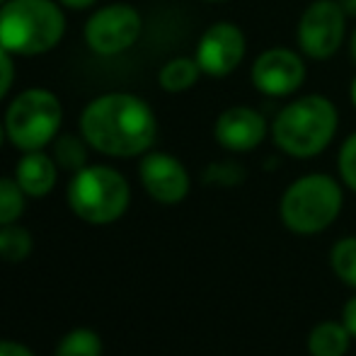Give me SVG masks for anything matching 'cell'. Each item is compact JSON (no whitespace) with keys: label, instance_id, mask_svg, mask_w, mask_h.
<instances>
[{"label":"cell","instance_id":"obj_1","mask_svg":"<svg viewBox=\"0 0 356 356\" xmlns=\"http://www.w3.org/2000/svg\"><path fill=\"white\" fill-rule=\"evenodd\" d=\"M80 136L97 153L112 158L145 155L158 136L150 104L131 92H104L80 112Z\"/></svg>","mask_w":356,"mask_h":356},{"label":"cell","instance_id":"obj_2","mask_svg":"<svg viewBox=\"0 0 356 356\" xmlns=\"http://www.w3.org/2000/svg\"><path fill=\"white\" fill-rule=\"evenodd\" d=\"M339 129V112L325 95H303L286 102L272 119L274 145L296 160H310L327 150Z\"/></svg>","mask_w":356,"mask_h":356},{"label":"cell","instance_id":"obj_3","mask_svg":"<svg viewBox=\"0 0 356 356\" xmlns=\"http://www.w3.org/2000/svg\"><path fill=\"white\" fill-rule=\"evenodd\" d=\"M66 34V15L54 0H8L0 8V47L13 56H42Z\"/></svg>","mask_w":356,"mask_h":356},{"label":"cell","instance_id":"obj_4","mask_svg":"<svg viewBox=\"0 0 356 356\" xmlns=\"http://www.w3.org/2000/svg\"><path fill=\"white\" fill-rule=\"evenodd\" d=\"M344 207L342 184L325 172L293 179L282 194L279 216L296 235H318L339 218Z\"/></svg>","mask_w":356,"mask_h":356},{"label":"cell","instance_id":"obj_5","mask_svg":"<svg viewBox=\"0 0 356 356\" xmlns=\"http://www.w3.org/2000/svg\"><path fill=\"white\" fill-rule=\"evenodd\" d=\"M68 207L78 218L95 225L122 218L131 202V189L119 170L107 165H85L68 182Z\"/></svg>","mask_w":356,"mask_h":356},{"label":"cell","instance_id":"obj_6","mask_svg":"<svg viewBox=\"0 0 356 356\" xmlns=\"http://www.w3.org/2000/svg\"><path fill=\"white\" fill-rule=\"evenodd\" d=\"M61 99L47 88L22 90L5 109V134L8 141L22 153L42 150L61 131Z\"/></svg>","mask_w":356,"mask_h":356},{"label":"cell","instance_id":"obj_7","mask_svg":"<svg viewBox=\"0 0 356 356\" xmlns=\"http://www.w3.org/2000/svg\"><path fill=\"white\" fill-rule=\"evenodd\" d=\"M347 13L339 0H313L296 24L298 51L310 61H327L347 42Z\"/></svg>","mask_w":356,"mask_h":356},{"label":"cell","instance_id":"obj_8","mask_svg":"<svg viewBox=\"0 0 356 356\" xmlns=\"http://www.w3.org/2000/svg\"><path fill=\"white\" fill-rule=\"evenodd\" d=\"M143 17L134 5L112 3L95 10L83 27L85 44L97 56H119L138 42Z\"/></svg>","mask_w":356,"mask_h":356},{"label":"cell","instance_id":"obj_9","mask_svg":"<svg viewBox=\"0 0 356 356\" xmlns=\"http://www.w3.org/2000/svg\"><path fill=\"white\" fill-rule=\"evenodd\" d=\"M305 56L289 47H272L262 51L250 66V83L264 97H291L305 83Z\"/></svg>","mask_w":356,"mask_h":356},{"label":"cell","instance_id":"obj_10","mask_svg":"<svg viewBox=\"0 0 356 356\" xmlns=\"http://www.w3.org/2000/svg\"><path fill=\"white\" fill-rule=\"evenodd\" d=\"M245 54H248L245 32L235 22L223 19V22H213L211 27L204 29L194 58L204 75L220 80L238 71V66L245 61Z\"/></svg>","mask_w":356,"mask_h":356},{"label":"cell","instance_id":"obj_11","mask_svg":"<svg viewBox=\"0 0 356 356\" xmlns=\"http://www.w3.org/2000/svg\"><path fill=\"white\" fill-rule=\"evenodd\" d=\"M138 177L150 199L158 204H179L187 199L192 179L182 163L170 153H145L138 165Z\"/></svg>","mask_w":356,"mask_h":356},{"label":"cell","instance_id":"obj_12","mask_svg":"<svg viewBox=\"0 0 356 356\" xmlns=\"http://www.w3.org/2000/svg\"><path fill=\"white\" fill-rule=\"evenodd\" d=\"M269 129H272V124L264 119L262 112L248 107V104H235L216 117L213 138L228 153H250L264 143V138L269 136Z\"/></svg>","mask_w":356,"mask_h":356},{"label":"cell","instance_id":"obj_13","mask_svg":"<svg viewBox=\"0 0 356 356\" xmlns=\"http://www.w3.org/2000/svg\"><path fill=\"white\" fill-rule=\"evenodd\" d=\"M15 179L27 197H47L56 184V160L44 150H29L19 158Z\"/></svg>","mask_w":356,"mask_h":356},{"label":"cell","instance_id":"obj_14","mask_svg":"<svg viewBox=\"0 0 356 356\" xmlns=\"http://www.w3.org/2000/svg\"><path fill=\"white\" fill-rule=\"evenodd\" d=\"M352 344V332L344 323L323 320L308 334V354L310 356H344Z\"/></svg>","mask_w":356,"mask_h":356},{"label":"cell","instance_id":"obj_15","mask_svg":"<svg viewBox=\"0 0 356 356\" xmlns=\"http://www.w3.org/2000/svg\"><path fill=\"white\" fill-rule=\"evenodd\" d=\"M199 75H204V73H202V68H199L197 58L194 56H175V58H170L163 68H160L158 83L165 92L177 95V92H184V90L194 88V85L199 83Z\"/></svg>","mask_w":356,"mask_h":356},{"label":"cell","instance_id":"obj_16","mask_svg":"<svg viewBox=\"0 0 356 356\" xmlns=\"http://www.w3.org/2000/svg\"><path fill=\"white\" fill-rule=\"evenodd\" d=\"M83 136H73V134H63V136L54 138V160L61 170L66 172H78L88 165V145Z\"/></svg>","mask_w":356,"mask_h":356},{"label":"cell","instance_id":"obj_17","mask_svg":"<svg viewBox=\"0 0 356 356\" xmlns=\"http://www.w3.org/2000/svg\"><path fill=\"white\" fill-rule=\"evenodd\" d=\"M330 267L339 282L356 289V235L342 238L330 250Z\"/></svg>","mask_w":356,"mask_h":356},{"label":"cell","instance_id":"obj_18","mask_svg":"<svg viewBox=\"0 0 356 356\" xmlns=\"http://www.w3.org/2000/svg\"><path fill=\"white\" fill-rule=\"evenodd\" d=\"M32 252V235L22 225H0V257L5 262H22Z\"/></svg>","mask_w":356,"mask_h":356},{"label":"cell","instance_id":"obj_19","mask_svg":"<svg viewBox=\"0 0 356 356\" xmlns=\"http://www.w3.org/2000/svg\"><path fill=\"white\" fill-rule=\"evenodd\" d=\"M24 189L13 177H0V225H10L24 211Z\"/></svg>","mask_w":356,"mask_h":356},{"label":"cell","instance_id":"obj_20","mask_svg":"<svg viewBox=\"0 0 356 356\" xmlns=\"http://www.w3.org/2000/svg\"><path fill=\"white\" fill-rule=\"evenodd\" d=\"M102 342L92 330H73L58 342L56 356H99Z\"/></svg>","mask_w":356,"mask_h":356},{"label":"cell","instance_id":"obj_21","mask_svg":"<svg viewBox=\"0 0 356 356\" xmlns=\"http://www.w3.org/2000/svg\"><path fill=\"white\" fill-rule=\"evenodd\" d=\"M245 179V170L238 163H211L204 170V182L218 187H235Z\"/></svg>","mask_w":356,"mask_h":356},{"label":"cell","instance_id":"obj_22","mask_svg":"<svg viewBox=\"0 0 356 356\" xmlns=\"http://www.w3.org/2000/svg\"><path fill=\"white\" fill-rule=\"evenodd\" d=\"M337 170H339V177H342L344 187H349L356 194V131L349 134V136L344 138V143L339 145Z\"/></svg>","mask_w":356,"mask_h":356},{"label":"cell","instance_id":"obj_23","mask_svg":"<svg viewBox=\"0 0 356 356\" xmlns=\"http://www.w3.org/2000/svg\"><path fill=\"white\" fill-rule=\"evenodd\" d=\"M15 83V61H13V54L8 49L0 47V102L8 97L10 88Z\"/></svg>","mask_w":356,"mask_h":356},{"label":"cell","instance_id":"obj_24","mask_svg":"<svg viewBox=\"0 0 356 356\" xmlns=\"http://www.w3.org/2000/svg\"><path fill=\"white\" fill-rule=\"evenodd\" d=\"M342 323L347 325V330L352 332V337L356 339V296L344 303V310H342Z\"/></svg>","mask_w":356,"mask_h":356},{"label":"cell","instance_id":"obj_25","mask_svg":"<svg viewBox=\"0 0 356 356\" xmlns=\"http://www.w3.org/2000/svg\"><path fill=\"white\" fill-rule=\"evenodd\" d=\"M0 356H34L24 344L10 342V339H0Z\"/></svg>","mask_w":356,"mask_h":356},{"label":"cell","instance_id":"obj_26","mask_svg":"<svg viewBox=\"0 0 356 356\" xmlns=\"http://www.w3.org/2000/svg\"><path fill=\"white\" fill-rule=\"evenodd\" d=\"M58 3H61L63 8H71V10H88V8H92L97 0H58Z\"/></svg>","mask_w":356,"mask_h":356},{"label":"cell","instance_id":"obj_27","mask_svg":"<svg viewBox=\"0 0 356 356\" xmlns=\"http://www.w3.org/2000/svg\"><path fill=\"white\" fill-rule=\"evenodd\" d=\"M339 5L347 13V17H356V0H339Z\"/></svg>","mask_w":356,"mask_h":356},{"label":"cell","instance_id":"obj_28","mask_svg":"<svg viewBox=\"0 0 356 356\" xmlns=\"http://www.w3.org/2000/svg\"><path fill=\"white\" fill-rule=\"evenodd\" d=\"M347 44H349V56H352V61L356 63V27L352 29V34L347 37Z\"/></svg>","mask_w":356,"mask_h":356},{"label":"cell","instance_id":"obj_29","mask_svg":"<svg viewBox=\"0 0 356 356\" xmlns=\"http://www.w3.org/2000/svg\"><path fill=\"white\" fill-rule=\"evenodd\" d=\"M349 99H352L354 109H356V75L352 78V85H349Z\"/></svg>","mask_w":356,"mask_h":356},{"label":"cell","instance_id":"obj_30","mask_svg":"<svg viewBox=\"0 0 356 356\" xmlns=\"http://www.w3.org/2000/svg\"><path fill=\"white\" fill-rule=\"evenodd\" d=\"M8 138V134H5V124H0V148H3V141Z\"/></svg>","mask_w":356,"mask_h":356},{"label":"cell","instance_id":"obj_31","mask_svg":"<svg viewBox=\"0 0 356 356\" xmlns=\"http://www.w3.org/2000/svg\"><path fill=\"white\" fill-rule=\"evenodd\" d=\"M204 3H213L216 5V3H228V0H204Z\"/></svg>","mask_w":356,"mask_h":356},{"label":"cell","instance_id":"obj_32","mask_svg":"<svg viewBox=\"0 0 356 356\" xmlns=\"http://www.w3.org/2000/svg\"><path fill=\"white\" fill-rule=\"evenodd\" d=\"M5 3H8V0H0V8H3V5H5Z\"/></svg>","mask_w":356,"mask_h":356}]
</instances>
